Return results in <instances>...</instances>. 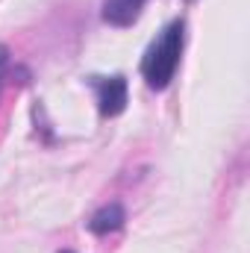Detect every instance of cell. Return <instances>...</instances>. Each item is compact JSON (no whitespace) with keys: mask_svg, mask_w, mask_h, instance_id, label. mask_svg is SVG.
<instances>
[{"mask_svg":"<svg viewBox=\"0 0 250 253\" xmlns=\"http://www.w3.org/2000/svg\"><path fill=\"white\" fill-rule=\"evenodd\" d=\"M88 85L97 91V109L103 118H115L126 109V80L124 74L112 77H91Z\"/></svg>","mask_w":250,"mask_h":253,"instance_id":"cell-2","label":"cell"},{"mask_svg":"<svg viewBox=\"0 0 250 253\" xmlns=\"http://www.w3.org/2000/svg\"><path fill=\"white\" fill-rule=\"evenodd\" d=\"M141 9H144V0H103L100 3V18L109 27L124 30V27H132L138 21Z\"/></svg>","mask_w":250,"mask_h":253,"instance_id":"cell-3","label":"cell"},{"mask_svg":"<svg viewBox=\"0 0 250 253\" xmlns=\"http://www.w3.org/2000/svg\"><path fill=\"white\" fill-rule=\"evenodd\" d=\"M124 221H126L124 206H121L118 200H112V203L100 206V209L88 218V230H91L94 236H109V233H118V230L124 227Z\"/></svg>","mask_w":250,"mask_h":253,"instance_id":"cell-4","label":"cell"},{"mask_svg":"<svg viewBox=\"0 0 250 253\" xmlns=\"http://www.w3.org/2000/svg\"><path fill=\"white\" fill-rule=\"evenodd\" d=\"M62 253H71V251H62Z\"/></svg>","mask_w":250,"mask_h":253,"instance_id":"cell-5","label":"cell"},{"mask_svg":"<svg viewBox=\"0 0 250 253\" xmlns=\"http://www.w3.org/2000/svg\"><path fill=\"white\" fill-rule=\"evenodd\" d=\"M183 47H186V21L177 18L171 21L144 50L141 56V77L147 83V88L153 91H165L180 68L183 59Z\"/></svg>","mask_w":250,"mask_h":253,"instance_id":"cell-1","label":"cell"}]
</instances>
